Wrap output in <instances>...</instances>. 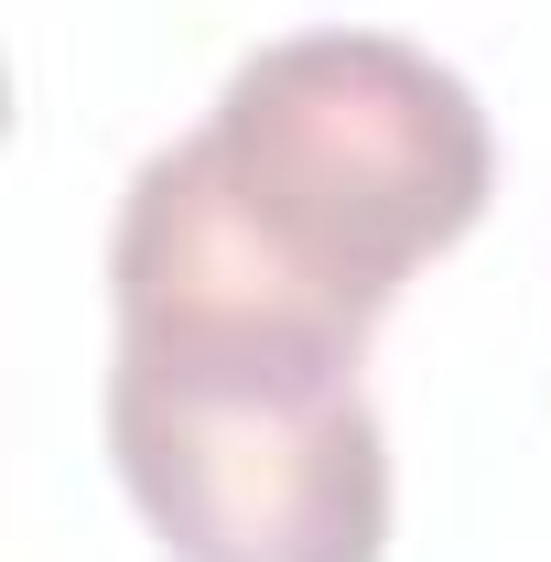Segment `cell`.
Returning a JSON list of instances; mask_svg holds the SVG:
<instances>
[{
	"label": "cell",
	"instance_id": "6da1fadb",
	"mask_svg": "<svg viewBox=\"0 0 551 562\" xmlns=\"http://www.w3.org/2000/svg\"><path fill=\"white\" fill-rule=\"evenodd\" d=\"M497 195L476 87L401 33H281L238 55L206 131L162 140L109 227L120 336L357 347Z\"/></svg>",
	"mask_w": 551,
	"mask_h": 562
},
{
	"label": "cell",
	"instance_id": "7a4b0ae2",
	"mask_svg": "<svg viewBox=\"0 0 551 562\" xmlns=\"http://www.w3.org/2000/svg\"><path fill=\"white\" fill-rule=\"evenodd\" d=\"M109 465L162 562H379L390 432L357 347L120 336Z\"/></svg>",
	"mask_w": 551,
	"mask_h": 562
}]
</instances>
